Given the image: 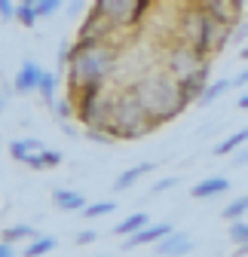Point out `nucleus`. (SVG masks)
Instances as JSON below:
<instances>
[{"instance_id":"nucleus-17","label":"nucleus","mask_w":248,"mask_h":257,"mask_svg":"<svg viewBox=\"0 0 248 257\" xmlns=\"http://www.w3.org/2000/svg\"><path fill=\"white\" fill-rule=\"evenodd\" d=\"M37 150H43V141H37V138H19V141H10V153L16 156V159H25L31 156V153H37Z\"/></svg>"},{"instance_id":"nucleus-1","label":"nucleus","mask_w":248,"mask_h":257,"mask_svg":"<svg viewBox=\"0 0 248 257\" xmlns=\"http://www.w3.org/2000/svg\"><path fill=\"white\" fill-rule=\"evenodd\" d=\"M132 92H135V98L141 101L144 113L153 119V125L175 119L178 113H184V107L190 104L187 98H184L178 80L169 71H153V74H147L144 80H138V86Z\"/></svg>"},{"instance_id":"nucleus-32","label":"nucleus","mask_w":248,"mask_h":257,"mask_svg":"<svg viewBox=\"0 0 248 257\" xmlns=\"http://www.w3.org/2000/svg\"><path fill=\"white\" fill-rule=\"evenodd\" d=\"M175 184H178V178H166V181H157L150 193H163V190H169V187H175Z\"/></svg>"},{"instance_id":"nucleus-29","label":"nucleus","mask_w":248,"mask_h":257,"mask_svg":"<svg viewBox=\"0 0 248 257\" xmlns=\"http://www.w3.org/2000/svg\"><path fill=\"white\" fill-rule=\"evenodd\" d=\"M52 110H55V116H58V122H61L65 116L74 113V101H71V98H61V101L55 98V101H52Z\"/></svg>"},{"instance_id":"nucleus-35","label":"nucleus","mask_w":248,"mask_h":257,"mask_svg":"<svg viewBox=\"0 0 248 257\" xmlns=\"http://www.w3.org/2000/svg\"><path fill=\"white\" fill-rule=\"evenodd\" d=\"M0 257H16L13 245H10V242H4V239H0Z\"/></svg>"},{"instance_id":"nucleus-6","label":"nucleus","mask_w":248,"mask_h":257,"mask_svg":"<svg viewBox=\"0 0 248 257\" xmlns=\"http://www.w3.org/2000/svg\"><path fill=\"white\" fill-rule=\"evenodd\" d=\"M205 68H208V55H202L196 46L178 40V43L169 49V74H172L178 83L187 80V77H193V74H199V71H205Z\"/></svg>"},{"instance_id":"nucleus-25","label":"nucleus","mask_w":248,"mask_h":257,"mask_svg":"<svg viewBox=\"0 0 248 257\" xmlns=\"http://www.w3.org/2000/svg\"><path fill=\"white\" fill-rule=\"evenodd\" d=\"M113 211H116V202H110V199L83 205V217H101V214H113Z\"/></svg>"},{"instance_id":"nucleus-4","label":"nucleus","mask_w":248,"mask_h":257,"mask_svg":"<svg viewBox=\"0 0 248 257\" xmlns=\"http://www.w3.org/2000/svg\"><path fill=\"white\" fill-rule=\"evenodd\" d=\"M104 132L116 141V138H141L153 128V119L144 113L141 101L135 98V92L126 89L119 92L116 98H110V107H107V119H104Z\"/></svg>"},{"instance_id":"nucleus-13","label":"nucleus","mask_w":248,"mask_h":257,"mask_svg":"<svg viewBox=\"0 0 248 257\" xmlns=\"http://www.w3.org/2000/svg\"><path fill=\"white\" fill-rule=\"evenodd\" d=\"M153 169H157V166H153V163H141V166H132V169H126V172H122L119 178H116V184H113V190H132L144 175H150Z\"/></svg>"},{"instance_id":"nucleus-14","label":"nucleus","mask_w":248,"mask_h":257,"mask_svg":"<svg viewBox=\"0 0 248 257\" xmlns=\"http://www.w3.org/2000/svg\"><path fill=\"white\" fill-rule=\"evenodd\" d=\"M25 166H31V169H55V166H61V153L43 147V150H37V153H31V156L25 159Z\"/></svg>"},{"instance_id":"nucleus-31","label":"nucleus","mask_w":248,"mask_h":257,"mask_svg":"<svg viewBox=\"0 0 248 257\" xmlns=\"http://www.w3.org/2000/svg\"><path fill=\"white\" fill-rule=\"evenodd\" d=\"M233 166L239 169V166H248V141L239 147V150H233Z\"/></svg>"},{"instance_id":"nucleus-20","label":"nucleus","mask_w":248,"mask_h":257,"mask_svg":"<svg viewBox=\"0 0 248 257\" xmlns=\"http://www.w3.org/2000/svg\"><path fill=\"white\" fill-rule=\"evenodd\" d=\"M144 223H150V217L144 214V211H138V214H129V217H122L119 223H116V230L113 233H119V236H132L135 230H141Z\"/></svg>"},{"instance_id":"nucleus-10","label":"nucleus","mask_w":248,"mask_h":257,"mask_svg":"<svg viewBox=\"0 0 248 257\" xmlns=\"http://www.w3.org/2000/svg\"><path fill=\"white\" fill-rule=\"evenodd\" d=\"M40 74H43V68H40L37 61H25L22 68H19V74H16V80H13L16 92H19V95L34 92V89H37V80H40Z\"/></svg>"},{"instance_id":"nucleus-18","label":"nucleus","mask_w":248,"mask_h":257,"mask_svg":"<svg viewBox=\"0 0 248 257\" xmlns=\"http://www.w3.org/2000/svg\"><path fill=\"white\" fill-rule=\"evenodd\" d=\"M34 92H40V95H43V101L52 107L55 92H58V77H55L52 71H43V74H40V80H37V89H34Z\"/></svg>"},{"instance_id":"nucleus-15","label":"nucleus","mask_w":248,"mask_h":257,"mask_svg":"<svg viewBox=\"0 0 248 257\" xmlns=\"http://www.w3.org/2000/svg\"><path fill=\"white\" fill-rule=\"evenodd\" d=\"M205 83H208V68L199 71V74H193V77H187V80H181L178 86H181V92H184V98H187V101H196L199 92L205 89Z\"/></svg>"},{"instance_id":"nucleus-2","label":"nucleus","mask_w":248,"mask_h":257,"mask_svg":"<svg viewBox=\"0 0 248 257\" xmlns=\"http://www.w3.org/2000/svg\"><path fill=\"white\" fill-rule=\"evenodd\" d=\"M116 64V49L107 43H74L68 71H71V92L89 83H104Z\"/></svg>"},{"instance_id":"nucleus-30","label":"nucleus","mask_w":248,"mask_h":257,"mask_svg":"<svg viewBox=\"0 0 248 257\" xmlns=\"http://www.w3.org/2000/svg\"><path fill=\"white\" fill-rule=\"evenodd\" d=\"M13 16H16V0H0V19L13 22Z\"/></svg>"},{"instance_id":"nucleus-11","label":"nucleus","mask_w":248,"mask_h":257,"mask_svg":"<svg viewBox=\"0 0 248 257\" xmlns=\"http://www.w3.org/2000/svg\"><path fill=\"white\" fill-rule=\"evenodd\" d=\"M230 190V181L227 178H205V181H199L193 190H190V196L193 199H214V196H221V193H227Z\"/></svg>"},{"instance_id":"nucleus-23","label":"nucleus","mask_w":248,"mask_h":257,"mask_svg":"<svg viewBox=\"0 0 248 257\" xmlns=\"http://www.w3.org/2000/svg\"><path fill=\"white\" fill-rule=\"evenodd\" d=\"M37 233H34V227H28V223H16V227H10V230H4V242H19V239H34Z\"/></svg>"},{"instance_id":"nucleus-34","label":"nucleus","mask_w":248,"mask_h":257,"mask_svg":"<svg viewBox=\"0 0 248 257\" xmlns=\"http://www.w3.org/2000/svg\"><path fill=\"white\" fill-rule=\"evenodd\" d=\"M98 236H95V230H83L80 236H77V245H89V242H95Z\"/></svg>"},{"instance_id":"nucleus-12","label":"nucleus","mask_w":248,"mask_h":257,"mask_svg":"<svg viewBox=\"0 0 248 257\" xmlns=\"http://www.w3.org/2000/svg\"><path fill=\"white\" fill-rule=\"evenodd\" d=\"M52 202L61 211H83V205H86L83 193H77V190H52Z\"/></svg>"},{"instance_id":"nucleus-33","label":"nucleus","mask_w":248,"mask_h":257,"mask_svg":"<svg viewBox=\"0 0 248 257\" xmlns=\"http://www.w3.org/2000/svg\"><path fill=\"white\" fill-rule=\"evenodd\" d=\"M230 86H236V89H242V86H248V68L245 71H239L233 80H230Z\"/></svg>"},{"instance_id":"nucleus-37","label":"nucleus","mask_w":248,"mask_h":257,"mask_svg":"<svg viewBox=\"0 0 248 257\" xmlns=\"http://www.w3.org/2000/svg\"><path fill=\"white\" fill-rule=\"evenodd\" d=\"M239 55H242V58H248V46H245V49H242V52H239Z\"/></svg>"},{"instance_id":"nucleus-36","label":"nucleus","mask_w":248,"mask_h":257,"mask_svg":"<svg viewBox=\"0 0 248 257\" xmlns=\"http://www.w3.org/2000/svg\"><path fill=\"white\" fill-rule=\"evenodd\" d=\"M239 107H242V110H248V92H245L242 98H239Z\"/></svg>"},{"instance_id":"nucleus-16","label":"nucleus","mask_w":248,"mask_h":257,"mask_svg":"<svg viewBox=\"0 0 248 257\" xmlns=\"http://www.w3.org/2000/svg\"><path fill=\"white\" fill-rule=\"evenodd\" d=\"M230 89V80H214V83H205V89L199 92V98H196V104H202V107H208L211 101H218L221 95Z\"/></svg>"},{"instance_id":"nucleus-5","label":"nucleus","mask_w":248,"mask_h":257,"mask_svg":"<svg viewBox=\"0 0 248 257\" xmlns=\"http://www.w3.org/2000/svg\"><path fill=\"white\" fill-rule=\"evenodd\" d=\"M107 107H110V98H104L101 83H89L74 92V116L83 125H104Z\"/></svg>"},{"instance_id":"nucleus-9","label":"nucleus","mask_w":248,"mask_h":257,"mask_svg":"<svg viewBox=\"0 0 248 257\" xmlns=\"http://www.w3.org/2000/svg\"><path fill=\"white\" fill-rule=\"evenodd\" d=\"M166 233H172V227L169 223H144L141 230H135L126 242H122V248L126 251H132V248H138V245H150V242H157V239H163Z\"/></svg>"},{"instance_id":"nucleus-7","label":"nucleus","mask_w":248,"mask_h":257,"mask_svg":"<svg viewBox=\"0 0 248 257\" xmlns=\"http://www.w3.org/2000/svg\"><path fill=\"white\" fill-rule=\"evenodd\" d=\"M132 10H135V0H95V7H92V13L107 19L113 28L132 25Z\"/></svg>"},{"instance_id":"nucleus-24","label":"nucleus","mask_w":248,"mask_h":257,"mask_svg":"<svg viewBox=\"0 0 248 257\" xmlns=\"http://www.w3.org/2000/svg\"><path fill=\"white\" fill-rule=\"evenodd\" d=\"M242 214H248V196H239V199H233L227 208H224V217L233 223V220H242Z\"/></svg>"},{"instance_id":"nucleus-19","label":"nucleus","mask_w":248,"mask_h":257,"mask_svg":"<svg viewBox=\"0 0 248 257\" xmlns=\"http://www.w3.org/2000/svg\"><path fill=\"white\" fill-rule=\"evenodd\" d=\"M55 245H58L55 236H34V242L25 248V257H43V254L55 251Z\"/></svg>"},{"instance_id":"nucleus-3","label":"nucleus","mask_w":248,"mask_h":257,"mask_svg":"<svg viewBox=\"0 0 248 257\" xmlns=\"http://www.w3.org/2000/svg\"><path fill=\"white\" fill-rule=\"evenodd\" d=\"M178 34L184 43H190L196 46L202 55H211V52H218L230 34H233V25H224L218 19H211L202 7H193V10H184L181 19H178Z\"/></svg>"},{"instance_id":"nucleus-28","label":"nucleus","mask_w":248,"mask_h":257,"mask_svg":"<svg viewBox=\"0 0 248 257\" xmlns=\"http://www.w3.org/2000/svg\"><path fill=\"white\" fill-rule=\"evenodd\" d=\"M86 138H89L92 144H113V138L104 132L101 125H86Z\"/></svg>"},{"instance_id":"nucleus-27","label":"nucleus","mask_w":248,"mask_h":257,"mask_svg":"<svg viewBox=\"0 0 248 257\" xmlns=\"http://www.w3.org/2000/svg\"><path fill=\"white\" fill-rule=\"evenodd\" d=\"M230 239L236 245H248V223L245 220H233L230 223Z\"/></svg>"},{"instance_id":"nucleus-8","label":"nucleus","mask_w":248,"mask_h":257,"mask_svg":"<svg viewBox=\"0 0 248 257\" xmlns=\"http://www.w3.org/2000/svg\"><path fill=\"white\" fill-rule=\"evenodd\" d=\"M193 248V239L190 236H184V233H166L163 239H157V254L160 257H184Z\"/></svg>"},{"instance_id":"nucleus-38","label":"nucleus","mask_w":248,"mask_h":257,"mask_svg":"<svg viewBox=\"0 0 248 257\" xmlns=\"http://www.w3.org/2000/svg\"><path fill=\"white\" fill-rule=\"evenodd\" d=\"M19 4H37V0H19Z\"/></svg>"},{"instance_id":"nucleus-21","label":"nucleus","mask_w":248,"mask_h":257,"mask_svg":"<svg viewBox=\"0 0 248 257\" xmlns=\"http://www.w3.org/2000/svg\"><path fill=\"white\" fill-rule=\"evenodd\" d=\"M245 141H248V128H239V132H233L227 141H221L218 147H214V156H230V153H233V150H239Z\"/></svg>"},{"instance_id":"nucleus-39","label":"nucleus","mask_w":248,"mask_h":257,"mask_svg":"<svg viewBox=\"0 0 248 257\" xmlns=\"http://www.w3.org/2000/svg\"><path fill=\"white\" fill-rule=\"evenodd\" d=\"M0 107H4V95H0Z\"/></svg>"},{"instance_id":"nucleus-22","label":"nucleus","mask_w":248,"mask_h":257,"mask_svg":"<svg viewBox=\"0 0 248 257\" xmlns=\"http://www.w3.org/2000/svg\"><path fill=\"white\" fill-rule=\"evenodd\" d=\"M13 19H19L25 28H34L37 25V7L34 4H16V16Z\"/></svg>"},{"instance_id":"nucleus-26","label":"nucleus","mask_w":248,"mask_h":257,"mask_svg":"<svg viewBox=\"0 0 248 257\" xmlns=\"http://www.w3.org/2000/svg\"><path fill=\"white\" fill-rule=\"evenodd\" d=\"M37 19H52L61 7H65V0H37Z\"/></svg>"}]
</instances>
